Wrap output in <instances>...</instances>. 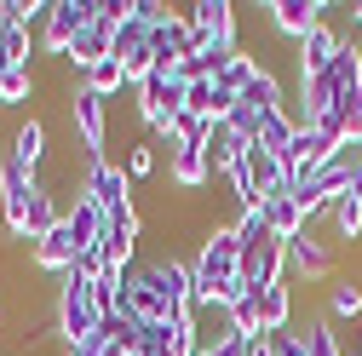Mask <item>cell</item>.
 I'll return each mask as SVG.
<instances>
[{"instance_id":"cell-19","label":"cell","mask_w":362,"mask_h":356,"mask_svg":"<svg viewBox=\"0 0 362 356\" xmlns=\"http://www.w3.org/2000/svg\"><path fill=\"white\" fill-rule=\"evenodd\" d=\"M167 178H173V190H185V196L202 190V184H213L202 144H173V150H167Z\"/></svg>"},{"instance_id":"cell-23","label":"cell","mask_w":362,"mask_h":356,"mask_svg":"<svg viewBox=\"0 0 362 356\" xmlns=\"http://www.w3.org/2000/svg\"><path fill=\"white\" fill-rule=\"evenodd\" d=\"M328 316L362 322V282H356V276H339V282L328 287Z\"/></svg>"},{"instance_id":"cell-10","label":"cell","mask_w":362,"mask_h":356,"mask_svg":"<svg viewBox=\"0 0 362 356\" xmlns=\"http://www.w3.org/2000/svg\"><path fill=\"white\" fill-rule=\"evenodd\" d=\"M81 196H93V201L104 207V218H115V213L132 207V178H127V167H115V161H86Z\"/></svg>"},{"instance_id":"cell-16","label":"cell","mask_w":362,"mask_h":356,"mask_svg":"<svg viewBox=\"0 0 362 356\" xmlns=\"http://www.w3.org/2000/svg\"><path fill=\"white\" fill-rule=\"evenodd\" d=\"M110 47H115V18H110V12H98V23H93V29H81V35H75V47H69V69H75V75H86L93 64H104V58H110Z\"/></svg>"},{"instance_id":"cell-5","label":"cell","mask_w":362,"mask_h":356,"mask_svg":"<svg viewBox=\"0 0 362 356\" xmlns=\"http://www.w3.org/2000/svg\"><path fill=\"white\" fill-rule=\"evenodd\" d=\"M144 282L161 293V304L173 310V316H190L196 310V282H190V259H178V253H156L139 264Z\"/></svg>"},{"instance_id":"cell-9","label":"cell","mask_w":362,"mask_h":356,"mask_svg":"<svg viewBox=\"0 0 362 356\" xmlns=\"http://www.w3.org/2000/svg\"><path fill=\"white\" fill-rule=\"evenodd\" d=\"M150 47H156V75H173V81H178V64L196 58L190 18H185V12H167L161 23H150Z\"/></svg>"},{"instance_id":"cell-33","label":"cell","mask_w":362,"mask_h":356,"mask_svg":"<svg viewBox=\"0 0 362 356\" xmlns=\"http://www.w3.org/2000/svg\"><path fill=\"white\" fill-rule=\"evenodd\" d=\"M356 356H362V328H356Z\"/></svg>"},{"instance_id":"cell-25","label":"cell","mask_w":362,"mask_h":356,"mask_svg":"<svg viewBox=\"0 0 362 356\" xmlns=\"http://www.w3.org/2000/svg\"><path fill=\"white\" fill-rule=\"evenodd\" d=\"M328 218H334V236H339V242H362V201L339 196V201L328 207Z\"/></svg>"},{"instance_id":"cell-4","label":"cell","mask_w":362,"mask_h":356,"mask_svg":"<svg viewBox=\"0 0 362 356\" xmlns=\"http://www.w3.org/2000/svg\"><path fill=\"white\" fill-rule=\"evenodd\" d=\"M98 12H104V0H52L47 23H40V52L58 58V64H69L75 35H81V29H93V23H98Z\"/></svg>"},{"instance_id":"cell-3","label":"cell","mask_w":362,"mask_h":356,"mask_svg":"<svg viewBox=\"0 0 362 356\" xmlns=\"http://www.w3.org/2000/svg\"><path fill=\"white\" fill-rule=\"evenodd\" d=\"M132 104H139V121L156 132V144H173V126L185 115V81L150 75L144 86H132Z\"/></svg>"},{"instance_id":"cell-31","label":"cell","mask_w":362,"mask_h":356,"mask_svg":"<svg viewBox=\"0 0 362 356\" xmlns=\"http://www.w3.org/2000/svg\"><path fill=\"white\" fill-rule=\"evenodd\" d=\"M345 196H351V201H362V172L351 178V190H345Z\"/></svg>"},{"instance_id":"cell-6","label":"cell","mask_w":362,"mask_h":356,"mask_svg":"<svg viewBox=\"0 0 362 356\" xmlns=\"http://www.w3.org/2000/svg\"><path fill=\"white\" fill-rule=\"evenodd\" d=\"M110 58L121 64L127 86H144V81L156 75V47H150V23H144L139 12L115 23V47H110Z\"/></svg>"},{"instance_id":"cell-26","label":"cell","mask_w":362,"mask_h":356,"mask_svg":"<svg viewBox=\"0 0 362 356\" xmlns=\"http://www.w3.org/2000/svg\"><path fill=\"white\" fill-rule=\"evenodd\" d=\"M156 167H161V155H156V138H139V144L127 150V178H132V184L156 178Z\"/></svg>"},{"instance_id":"cell-8","label":"cell","mask_w":362,"mask_h":356,"mask_svg":"<svg viewBox=\"0 0 362 356\" xmlns=\"http://www.w3.org/2000/svg\"><path fill=\"white\" fill-rule=\"evenodd\" d=\"M35 190H40V178H35V172H23L12 155L0 161V218H6V236H12V242H23V225H29V201H35Z\"/></svg>"},{"instance_id":"cell-20","label":"cell","mask_w":362,"mask_h":356,"mask_svg":"<svg viewBox=\"0 0 362 356\" xmlns=\"http://www.w3.org/2000/svg\"><path fill=\"white\" fill-rule=\"evenodd\" d=\"M12 161L40 178V167H47V121H35V115L18 121V132H12Z\"/></svg>"},{"instance_id":"cell-34","label":"cell","mask_w":362,"mask_h":356,"mask_svg":"<svg viewBox=\"0 0 362 356\" xmlns=\"http://www.w3.org/2000/svg\"><path fill=\"white\" fill-rule=\"evenodd\" d=\"M0 81H6V75H0Z\"/></svg>"},{"instance_id":"cell-14","label":"cell","mask_w":362,"mask_h":356,"mask_svg":"<svg viewBox=\"0 0 362 356\" xmlns=\"http://www.w3.org/2000/svg\"><path fill=\"white\" fill-rule=\"evenodd\" d=\"M328 161H334V144H328V138H322L316 126H299V132H293V144L282 150L288 184H305V178H310V172H322Z\"/></svg>"},{"instance_id":"cell-27","label":"cell","mask_w":362,"mask_h":356,"mask_svg":"<svg viewBox=\"0 0 362 356\" xmlns=\"http://www.w3.org/2000/svg\"><path fill=\"white\" fill-rule=\"evenodd\" d=\"M305 345H310V356H345V345H339V333L316 316V322H305Z\"/></svg>"},{"instance_id":"cell-17","label":"cell","mask_w":362,"mask_h":356,"mask_svg":"<svg viewBox=\"0 0 362 356\" xmlns=\"http://www.w3.org/2000/svg\"><path fill=\"white\" fill-rule=\"evenodd\" d=\"M288 271H293V276H305V282L334 276V247H328V242H316L310 230H305V236H293V242H288Z\"/></svg>"},{"instance_id":"cell-7","label":"cell","mask_w":362,"mask_h":356,"mask_svg":"<svg viewBox=\"0 0 362 356\" xmlns=\"http://www.w3.org/2000/svg\"><path fill=\"white\" fill-rule=\"evenodd\" d=\"M185 18L196 35V52H236V6L230 0H196Z\"/></svg>"},{"instance_id":"cell-32","label":"cell","mask_w":362,"mask_h":356,"mask_svg":"<svg viewBox=\"0 0 362 356\" xmlns=\"http://www.w3.org/2000/svg\"><path fill=\"white\" fill-rule=\"evenodd\" d=\"M351 29H362V0H351Z\"/></svg>"},{"instance_id":"cell-15","label":"cell","mask_w":362,"mask_h":356,"mask_svg":"<svg viewBox=\"0 0 362 356\" xmlns=\"http://www.w3.org/2000/svg\"><path fill=\"white\" fill-rule=\"evenodd\" d=\"M259 213H264V230L276 236L282 247H288L293 236H305V230H310V225H305V213H299L293 184H288V190H276V196H264V201H259Z\"/></svg>"},{"instance_id":"cell-13","label":"cell","mask_w":362,"mask_h":356,"mask_svg":"<svg viewBox=\"0 0 362 356\" xmlns=\"http://www.w3.org/2000/svg\"><path fill=\"white\" fill-rule=\"evenodd\" d=\"M322 18H328V0H270V6H264V23L276 29L282 40H293V47H299V40L322 23Z\"/></svg>"},{"instance_id":"cell-29","label":"cell","mask_w":362,"mask_h":356,"mask_svg":"<svg viewBox=\"0 0 362 356\" xmlns=\"http://www.w3.org/2000/svg\"><path fill=\"white\" fill-rule=\"evenodd\" d=\"M270 356H310V345H305V333L282 328V333H270Z\"/></svg>"},{"instance_id":"cell-1","label":"cell","mask_w":362,"mask_h":356,"mask_svg":"<svg viewBox=\"0 0 362 356\" xmlns=\"http://www.w3.org/2000/svg\"><path fill=\"white\" fill-rule=\"evenodd\" d=\"M104 328V304H98V276H86L81 264L58 276V299H52V333L64 339V350H75L81 339H93Z\"/></svg>"},{"instance_id":"cell-18","label":"cell","mask_w":362,"mask_h":356,"mask_svg":"<svg viewBox=\"0 0 362 356\" xmlns=\"http://www.w3.org/2000/svg\"><path fill=\"white\" fill-rule=\"evenodd\" d=\"M242 172H247V184H253L259 201H264V196H276V190H288V167H282V155H270V150H259V144H247Z\"/></svg>"},{"instance_id":"cell-12","label":"cell","mask_w":362,"mask_h":356,"mask_svg":"<svg viewBox=\"0 0 362 356\" xmlns=\"http://www.w3.org/2000/svg\"><path fill=\"white\" fill-rule=\"evenodd\" d=\"M242 282L259 293V287H276L288 282V247L276 236H264V242H247L242 247Z\"/></svg>"},{"instance_id":"cell-2","label":"cell","mask_w":362,"mask_h":356,"mask_svg":"<svg viewBox=\"0 0 362 356\" xmlns=\"http://www.w3.org/2000/svg\"><path fill=\"white\" fill-rule=\"evenodd\" d=\"M64 104H69V132L81 138L86 161H110V98H98L93 86H81V75H75Z\"/></svg>"},{"instance_id":"cell-11","label":"cell","mask_w":362,"mask_h":356,"mask_svg":"<svg viewBox=\"0 0 362 356\" xmlns=\"http://www.w3.org/2000/svg\"><path fill=\"white\" fill-rule=\"evenodd\" d=\"M339 47H345V35L322 18L299 47H293V81H316V75H328L334 69V58H339Z\"/></svg>"},{"instance_id":"cell-28","label":"cell","mask_w":362,"mask_h":356,"mask_svg":"<svg viewBox=\"0 0 362 356\" xmlns=\"http://www.w3.org/2000/svg\"><path fill=\"white\" fill-rule=\"evenodd\" d=\"M35 98V69H6L0 81V104H29Z\"/></svg>"},{"instance_id":"cell-24","label":"cell","mask_w":362,"mask_h":356,"mask_svg":"<svg viewBox=\"0 0 362 356\" xmlns=\"http://www.w3.org/2000/svg\"><path fill=\"white\" fill-rule=\"evenodd\" d=\"M81 86H93L98 98H121V93H132V86H127V75H121V64H115V58H104V64H93V69L81 75Z\"/></svg>"},{"instance_id":"cell-21","label":"cell","mask_w":362,"mask_h":356,"mask_svg":"<svg viewBox=\"0 0 362 356\" xmlns=\"http://www.w3.org/2000/svg\"><path fill=\"white\" fill-rule=\"evenodd\" d=\"M259 322H264V333H282L293 322V282L259 287Z\"/></svg>"},{"instance_id":"cell-22","label":"cell","mask_w":362,"mask_h":356,"mask_svg":"<svg viewBox=\"0 0 362 356\" xmlns=\"http://www.w3.org/2000/svg\"><path fill=\"white\" fill-rule=\"evenodd\" d=\"M293 132H299V115H288V109H270L264 121H259V150H270V155H282L288 144H293Z\"/></svg>"},{"instance_id":"cell-30","label":"cell","mask_w":362,"mask_h":356,"mask_svg":"<svg viewBox=\"0 0 362 356\" xmlns=\"http://www.w3.org/2000/svg\"><path fill=\"white\" fill-rule=\"evenodd\" d=\"M104 350H110V339H104V333H93V339H81L75 350H64V356H104Z\"/></svg>"}]
</instances>
